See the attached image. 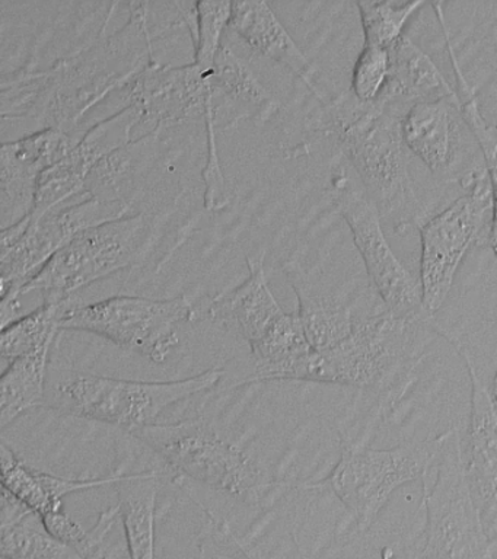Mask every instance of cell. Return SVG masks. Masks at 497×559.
Listing matches in <instances>:
<instances>
[{
	"mask_svg": "<svg viewBox=\"0 0 497 559\" xmlns=\"http://www.w3.org/2000/svg\"><path fill=\"white\" fill-rule=\"evenodd\" d=\"M410 107L379 96L362 104L352 92L326 105L321 130L338 134L344 159L351 164L379 216L395 234H405L427 221V212L410 175L412 153L403 138V118Z\"/></svg>",
	"mask_w": 497,
	"mask_h": 559,
	"instance_id": "1",
	"label": "cell"
},
{
	"mask_svg": "<svg viewBox=\"0 0 497 559\" xmlns=\"http://www.w3.org/2000/svg\"><path fill=\"white\" fill-rule=\"evenodd\" d=\"M421 480L425 524L414 544L416 552L423 559L495 558L482 511L466 480L457 428L445 431L442 448Z\"/></svg>",
	"mask_w": 497,
	"mask_h": 559,
	"instance_id": "2",
	"label": "cell"
},
{
	"mask_svg": "<svg viewBox=\"0 0 497 559\" xmlns=\"http://www.w3.org/2000/svg\"><path fill=\"white\" fill-rule=\"evenodd\" d=\"M158 234V222L150 213L104 223L82 231L21 290L42 293L45 304L72 305L82 288L129 269L147 257Z\"/></svg>",
	"mask_w": 497,
	"mask_h": 559,
	"instance_id": "3",
	"label": "cell"
},
{
	"mask_svg": "<svg viewBox=\"0 0 497 559\" xmlns=\"http://www.w3.org/2000/svg\"><path fill=\"white\" fill-rule=\"evenodd\" d=\"M427 317L401 318L386 310L356 321L348 338L333 348L317 352L279 369L272 380L346 384L379 389L391 378L397 362L409 352L412 338Z\"/></svg>",
	"mask_w": 497,
	"mask_h": 559,
	"instance_id": "4",
	"label": "cell"
},
{
	"mask_svg": "<svg viewBox=\"0 0 497 559\" xmlns=\"http://www.w3.org/2000/svg\"><path fill=\"white\" fill-rule=\"evenodd\" d=\"M222 376L221 369H211L174 382H133L73 371L51 388V406L63 414L132 432L156 424L159 415L177 402L215 388Z\"/></svg>",
	"mask_w": 497,
	"mask_h": 559,
	"instance_id": "5",
	"label": "cell"
},
{
	"mask_svg": "<svg viewBox=\"0 0 497 559\" xmlns=\"http://www.w3.org/2000/svg\"><path fill=\"white\" fill-rule=\"evenodd\" d=\"M173 469L239 500H257L265 485L241 448L222 439L203 418L152 424L132 431Z\"/></svg>",
	"mask_w": 497,
	"mask_h": 559,
	"instance_id": "6",
	"label": "cell"
},
{
	"mask_svg": "<svg viewBox=\"0 0 497 559\" xmlns=\"http://www.w3.org/2000/svg\"><path fill=\"white\" fill-rule=\"evenodd\" d=\"M445 432L435 439L397 445L392 449H369L347 444L331 474L309 488L327 487L351 511L359 531L377 520L395 489L422 479L427 466L439 453Z\"/></svg>",
	"mask_w": 497,
	"mask_h": 559,
	"instance_id": "7",
	"label": "cell"
},
{
	"mask_svg": "<svg viewBox=\"0 0 497 559\" xmlns=\"http://www.w3.org/2000/svg\"><path fill=\"white\" fill-rule=\"evenodd\" d=\"M196 318L189 296L171 300L115 296L97 304L72 305L62 319V330L97 334L159 365L180 344L182 323Z\"/></svg>",
	"mask_w": 497,
	"mask_h": 559,
	"instance_id": "8",
	"label": "cell"
},
{
	"mask_svg": "<svg viewBox=\"0 0 497 559\" xmlns=\"http://www.w3.org/2000/svg\"><path fill=\"white\" fill-rule=\"evenodd\" d=\"M493 214L490 175L484 174L447 209L427 218L421 229L423 312L435 317L451 292L453 280L471 247Z\"/></svg>",
	"mask_w": 497,
	"mask_h": 559,
	"instance_id": "9",
	"label": "cell"
},
{
	"mask_svg": "<svg viewBox=\"0 0 497 559\" xmlns=\"http://www.w3.org/2000/svg\"><path fill=\"white\" fill-rule=\"evenodd\" d=\"M348 162L333 175V199L359 251L365 269L388 312L401 318L426 317L421 280L397 258L388 243L381 216L364 188L357 187ZM429 318V317H427Z\"/></svg>",
	"mask_w": 497,
	"mask_h": 559,
	"instance_id": "10",
	"label": "cell"
},
{
	"mask_svg": "<svg viewBox=\"0 0 497 559\" xmlns=\"http://www.w3.org/2000/svg\"><path fill=\"white\" fill-rule=\"evenodd\" d=\"M133 210L126 201L86 199L32 218L23 238L2 252V309H21V290L78 235L133 216Z\"/></svg>",
	"mask_w": 497,
	"mask_h": 559,
	"instance_id": "11",
	"label": "cell"
},
{
	"mask_svg": "<svg viewBox=\"0 0 497 559\" xmlns=\"http://www.w3.org/2000/svg\"><path fill=\"white\" fill-rule=\"evenodd\" d=\"M403 138L410 153L429 169L436 179L473 187L487 168H475L480 151L477 140L466 126L457 94L425 100L410 107L403 118Z\"/></svg>",
	"mask_w": 497,
	"mask_h": 559,
	"instance_id": "12",
	"label": "cell"
},
{
	"mask_svg": "<svg viewBox=\"0 0 497 559\" xmlns=\"http://www.w3.org/2000/svg\"><path fill=\"white\" fill-rule=\"evenodd\" d=\"M143 122V111L130 104L115 116L106 118L82 135L80 143L58 164L42 175L38 183L33 221L51 210L93 199L86 192V181L95 166L119 148L132 143L134 127Z\"/></svg>",
	"mask_w": 497,
	"mask_h": 559,
	"instance_id": "13",
	"label": "cell"
},
{
	"mask_svg": "<svg viewBox=\"0 0 497 559\" xmlns=\"http://www.w3.org/2000/svg\"><path fill=\"white\" fill-rule=\"evenodd\" d=\"M75 146L71 135L54 127H46L27 138L3 143L0 183L2 229H8L33 214L42 175L63 159Z\"/></svg>",
	"mask_w": 497,
	"mask_h": 559,
	"instance_id": "14",
	"label": "cell"
},
{
	"mask_svg": "<svg viewBox=\"0 0 497 559\" xmlns=\"http://www.w3.org/2000/svg\"><path fill=\"white\" fill-rule=\"evenodd\" d=\"M211 81L212 74L194 63L176 68L151 61L130 83L129 100L142 109L143 122L163 131L190 118H204Z\"/></svg>",
	"mask_w": 497,
	"mask_h": 559,
	"instance_id": "15",
	"label": "cell"
},
{
	"mask_svg": "<svg viewBox=\"0 0 497 559\" xmlns=\"http://www.w3.org/2000/svg\"><path fill=\"white\" fill-rule=\"evenodd\" d=\"M455 348L464 358L471 380V417L464 450V466L471 493L482 515L497 510V408L493 392L480 379L469 352Z\"/></svg>",
	"mask_w": 497,
	"mask_h": 559,
	"instance_id": "16",
	"label": "cell"
},
{
	"mask_svg": "<svg viewBox=\"0 0 497 559\" xmlns=\"http://www.w3.org/2000/svg\"><path fill=\"white\" fill-rule=\"evenodd\" d=\"M248 278L209 306L208 318L242 336L250 345L259 343L286 312L270 290L264 269V253L248 257Z\"/></svg>",
	"mask_w": 497,
	"mask_h": 559,
	"instance_id": "17",
	"label": "cell"
},
{
	"mask_svg": "<svg viewBox=\"0 0 497 559\" xmlns=\"http://www.w3.org/2000/svg\"><path fill=\"white\" fill-rule=\"evenodd\" d=\"M229 28L251 48L298 74L322 104L329 105L320 86V73L287 33L285 25L265 2H234Z\"/></svg>",
	"mask_w": 497,
	"mask_h": 559,
	"instance_id": "18",
	"label": "cell"
},
{
	"mask_svg": "<svg viewBox=\"0 0 497 559\" xmlns=\"http://www.w3.org/2000/svg\"><path fill=\"white\" fill-rule=\"evenodd\" d=\"M390 55V81L381 94L382 98L412 107L417 103L457 94L435 60L407 34L397 41Z\"/></svg>",
	"mask_w": 497,
	"mask_h": 559,
	"instance_id": "19",
	"label": "cell"
},
{
	"mask_svg": "<svg viewBox=\"0 0 497 559\" xmlns=\"http://www.w3.org/2000/svg\"><path fill=\"white\" fill-rule=\"evenodd\" d=\"M286 273L298 297V314L311 347L322 352L348 338L356 323L351 306L322 293L299 265L291 262Z\"/></svg>",
	"mask_w": 497,
	"mask_h": 559,
	"instance_id": "20",
	"label": "cell"
},
{
	"mask_svg": "<svg viewBox=\"0 0 497 559\" xmlns=\"http://www.w3.org/2000/svg\"><path fill=\"white\" fill-rule=\"evenodd\" d=\"M211 82L213 100L226 105L228 127L242 118L264 121L279 111L277 100L229 46H222Z\"/></svg>",
	"mask_w": 497,
	"mask_h": 559,
	"instance_id": "21",
	"label": "cell"
},
{
	"mask_svg": "<svg viewBox=\"0 0 497 559\" xmlns=\"http://www.w3.org/2000/svg\"><path fill=\"white\" fill-rule=\"evenodd\" d=\"M161 472L121 476L117 497L126 544L130 559H155L156 501L161 488Z\"/></svg>",
	"mask_w": 497,
	"mask_h": 559,
	"instance_id": "22",
	"label": "cell"
},
{
	"mask_svg": "<svg viewBox=\"0 0 497 559\" xmlns=\"http://www.w3.org/2000/svg\"><path fill=\"white\" fill-rule=\"evenodd\" d=\"M51 345L16 358L0 380V427L5 428L25 411L45 404L47 365Z\"/></svg>",
	"mask_w": 497,
	"mask_h": 559,
	"instance_id": "23",
	"label": "cell"
},
{
	"mask_svg": "<svg viewBox=\"0 0 497 559\" xmlns=\"http://www.w3.org/2000/svg\"><path fill=\"white\" fill-rule=\"evenodd\" d=\"M72 305L45 304L34 312L24 314L10 325L2 328L0 354L7 367L16 358L27 356L36 349L54 344L62 330V319Z\"/></svg>",
	"mask_w": 497,
	"mask_h": 559,
	"instance_id": "24",
	"label": "cell"
},
{
	"mask_svg": "<svg viewBox=\"0 0 497 559\" xmlns=\"http://www.w3.org/2000/svg\"><path fill=\"white\" fill-rule=\"evenodd\" d=\"M36 515L14 526L2 527L3 559H82L73 546L56 539L45 526H34L32 522Z\"/></svg>",
	"mask_w": 497,
	"mask_h": 559,
	"instance_id": "25",
	"label": "cell"
},
{
	"mask_svg": "<svg viewBox=\"0 0 497 559\" xmlns=\"http://www.w3.org/2000/svg\"><path fill=\"white\" fill-rule=\"evenodd\" d=\"M425 7V2H359L362 29L365 46L391 50L404 35L410 17Z\"/></svg>",
	"mask_w": 497,
	"mask_h": 559,
	"instance_id": "26",
	"label": "cell"
},
{
	"mask_svg": "<svg viewBox=\"0 0 497 559\" xmlns=\"http://www.w3.org/2000/svg\"><path fill=\"white\" fill-rule=\"evenodd\" d=\"M233 2L198 3V37L193 39L194 61L202 72L212 74L220 55L222 38L229 28Z\"/></svg>",
	"mask_w": 497,
	"mask_h": 559,
	"instance_id": "27",
	"label": "cell"
},
{
	"mask_svg": "<svg viewBox=\"0 0 497 559\" xmlns=\"http://www.w3.org/2000/svg\"><path fill=\"white\" fill-rule=\"evenodd\" d=\"M391 74L390 50L365 46L353 66L352 95L362 104H372L386 90Z\"/></svg>",
	"mask_w": 497,
	"mask_h": 559,
	"instance_id": "28",
	"label": "cell"
},
{
	"mask_svg": "<svg viewBox=\"0 0 497 559\" xmlns=\"http://www.w3.org/2000/svg\"><path fill=\"white\" fill-rule=\"evenodd\" d=\"M204 121H206L208 129V162L206 168L203 170L204 187H206L204 207L212 212H220L229 204V200L225 194V178L222 174L220 153H217L216 116L212 94H209L206 98Z\"/></svg>",
	"mask_w": 497,
	"mask_h": 559,
	"instance_id": "29",
	"label": "cell"
},
{
	"mask_svg": "<svg viewBox=\"0 0 497 559\" xmlns=\"http://www.w3.org/2000/svg\"><path fill=\"white\" fill-rule=\"evenodd\" d=\"M119 520V506H113L99 514L95 526L86 531L84 539L75 548L82 559H130L128 544L121 546L111 540V533Z\"/></svg>",
	"mask_w": 497,
	"mask_h": 559,
	"instance_id": "30",
	"label": "cell"
},
{
	"mask_svg": "<svg viewBox=\"0 0 497 559\" xmlns=\"http://www.w3.org/2000/svg\"><path fill=\"white\" fill-rule=\"evenodd\" d=\"M43 526L46 531L55 536L56 539L63 542V544L71 545L76 548L84 539L85 528L76 523L75 520L69 518L64 511H56V513H49L40 515Z\"/></svg>",
	"mask_w": 497,
	"mask_h": 559,
	"instance_id": "31",
	"label": "cell"
},
{
	"mask_svg": "<svg viewBox=\"0 0 497 559\" xmlns=\"http://www.w3.org/2000/svg\"><path fill=\"white\" fill-rule=\"evenodd\" d=\"M36 511L29 509L25 502L16 498L14 493L3 488L2 492V527L14 526L36 515Z\"/></svg>",
	"mask_w": 497,
	"mask_h": 559,
	"instance_id": "32",
	"label": "cell"
},
{
	"mask_svg": "<svg viewBox=\"0 0 497 559\" xmlns=\"http://www.w3.org/2000/svg\"><path fill=\"white\" fill-rule=\"evenodd\" d=\"M486 160L488 175H490L493 186V214L490 221V247L495 252L497 262V152L490 156L484 157ZM493 397H495L497 408V370L495 376V384H493Z\"/></svg>",
	"mask_w": 497,
	"mask_h": 559,
	"instance_id": "33",
	"label": "cell"
},
{
	"mask_svg": "<svg viewBox=\"0 0 497 559\" xmlns=\"http://www.w3.org/2000/svg\"><path fill=\"white\" fill-rule=\"evenodd\" d=\"M199 506L202 507L204 513H206L209 515V519L212 520V523L215 524L221 535L226 537V539H228L230 544L237 546V549L239 550V552L244 555V557H246L247 559H263L260 557L259 554L256 552L255 549L244 544V542L239 539L237 535H235L233 528L229 527L228 523L222 522V520L216 519L215 515L212 514V511L206 509V507H204L203 504H200V502Z\"/></svg>",
	"mask_w": 497,
	"mask_h": 559,
	"instance_id": "34",
	"label": "cell"
},
{
	"mask_svg": "<svg viewBox=\"0 0 497 559\" xmlns=\"http://www.w3.org/2000/svg\"><path fill=\"white\" fill-rule=\"evenodd\" d=\"M383 559H423L421 555L416 552V549L410 550V552L404 555H397L392 552V550H386L383 552Z\"/></svg>",
	"mask_w": 497,
	"mask_h": 559,
	"instance_id": "35",
	"label": "cell"
},
{
	"mask_svg": "<svg viewBox=\"0 0 497 559\" xmlns=\"http://www.w3.org/2000/svg\"><path fill=\"white\" fill-rule=\"evenodd\" d=\"M493 559H497V555L496 554H495V558H493Z\"/></svg>",
	"mask_w": 497,
	"mask_h": 559,
	"instance_id": "36",
	"label": "cell"
}]
</instances>
